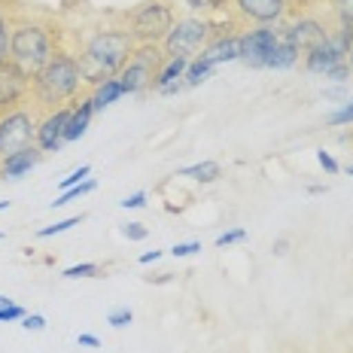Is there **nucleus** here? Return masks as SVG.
<instances>
[{
    "mask_svg": "<svg viewBox=\"0 0 353 353\" xmlns=\"http://www.w3.org/2000/svg\"><path fill=\"white\" fill-rule=\"evenodd\" d=\"M134 46L137 43L131 40L128 28L122 21V12H119L116 21H101V25L88 28V31H77V43L68 49L77 55L85 85L94 88L98 83H104V79L119 77V70L131 58Z\"/></svg>",
    "mask_w": 353,
    "mask_h": 353,
    "instance_id": "nucleus-1",
    "label": "nucleus"
},
{
    "mask_svg": "<svg viewBox=\"0 0 353 353\" xmlns=\"http://www.w3.org/2000/svg\"><path fill=\"white\" fill-rule=\"evenodd\" d=\"M64 49V31L52 16L40 12H12V34H10V61L34 77Z\"/></svg>",
    "mask_w": 353,
    "mask_h": 353,
    "instance_id": "nucleus-2",
    "label": "nucleus"
},
{
    "mask_svg": "<svg viewBox=\"0 0 353 353\" xmlns=\"http://www.w3.org/2000/svg\"><path fill=\"white\" fill-rule=\"evenodd\" d=\"M88 92L83 70H79L77 55L68 46L58 49L55 58L43 70H37L31 77V107L37 113H52V110L70 107Z\"/></svg>",
    "mask_w": 353,
    "mask_h": 353,
    "instance_id": "nucleus-3",
    "label": "nucleus"
},
{
    "mask_svg": "<svg viewBox=\"0 0 353 353\" xmlns=\"http://www.w3.org/2000/svg\"><path fill=\"white\" fill-rule=\"evenodd\" d=\"M122 21L137 46L143 43L161 46V40L176 21V0H141L128 12H122Z\"/></svg>",
    "mask_w": 353,
    "mask_h": 353,
    "instance_id": "nucleus-4",
    "label": "nucleus"
},
{
    "mask_svg": "<svg viewBox=\"0 0 353 353\" xmlns=\"http://www.w3.org/2000/svg\"><path fill=\"white\" fill-rule=\"evenodd\" d=\"M216 34V21L213 19H204V16H176L174 28L168 31V37L161 40V52L168 58H192L201 52L204 46L210 43V37Z\"/></svg>",
    "mask_w": 353,
    "mask_h": 353,
    "instance_id": "nucleus-5",
    "label": "nucleus"
},
{
    "mask_svg": "<svg viewBox=\"0 0 353 353\" xmlns=\"http://www.w3.org/2000/svg\"><path fill=\"white\" fill-rule=\"evenodd\" d=\"M37 125H40V113L31 107V101L0 113V159L34 146Z\"/></svg>",
    "mask_w": 353,
    "mask_h": 353,
    "instance_id": "nucleus-6",
    "label": "nucleus"
},
{
    "mask_svg": "<svg viewBox=\"0 0 353 353\" xmlns=\"http://www.w3.org/2000/svg\"><path fill=\"white\" fill-rule=\"evenodd\" d=\"M165 52L161 46H152V43H143V46H134L131 58L125 61V68L119 70V85L122 94H146L152 88V79H156V70L165 61Z\"/></svg>",
    "mask_w": 353,
    "mask_h": 353,
    "instance_id": "nucleus-7",
    "label": "nucleus"
},
{
    "mask_svg": "<svg viewBox=\"0 0 353 353\" xmlns=\"http://www.w3.org/2000/svg\"><path fill=\"white\" fill-rule=\"evenodd\" d=\"M290 16V0H229V19L244 28H281Z\"/></svg>",
    "mask_w": 353,
    "mask_h": 353,
    "instance_id": "nucleus-8",
    "label": "nucleus"
},
{
    "mask_svg": "<svg viewBox=\"0 0 353 353\" xmlns=\"http://www.w3.org/2000/svg\"><path fill=\"white\" fill-rule=\"evenodd\" d=\"M238 40H241L238 61L244 64V68L265 70L274 46L281 43V28H244V31L238 34Z\"/></svg>",
    "mask_w": 353,
    "mask_h": 353,
    "instance_id": "nucleus-9",
    "label": "nucleus"
},
{
    "mask_svg": "<svg viewBox=\"0 0 353 353\" xmlns=\"http://www.w3.org/2000/svg\"><path fill=\"white\" fill-rule=\"evenodd\" d=\"M28 98H31V73L10 58L0 61V113L28 104Z\"/></svg>",
    "mask_w": 353,
    "mask_h": 353,
    "instance_id": "nucleus-10",
    "label": "nucleus"
},
{
    "mask_svg": "<svg viewBox=\"0 0 353 353\" xmlns=\"http://www.w3.org/2000/svg\"><path fill=\"white\" fill-rule=\"evenodd\" d=\"M329 28H332V21H323L317 16H299L292 21H283V25H281V37L299 49V55H305L307 49H314L317 43L326 40Z\"/></svg>",
    "mask_w": 353,
    "mask_h": 353,
    "instance_id": "nucleus-11",
    "label": "nucleus"
},
{
    "mask_svg": "<svg viewBox=\"0 0 353 353\" xmlns=\"http://www.w3.org/2000/svg\"><path fill=\"white\" fill-rule=\"evenodd\" d=\"M70 110H73V104L40 116V125H37V141L34 143L40 146L43 152H61V146H64V128H68Z\"/></svg>",
    "mask_w": 353,
    "mask_h": 353,
    "instance_id": "nucleus-12",
    "label": "nucleus"
},
{
    "mask_svg": "<svg viewBox=\"0 0 353 353\" xmlns=\"http://www.w3.org/2000/svg\"><path fill=\"white\" fill-rule=\"evenodd\" d=\"M186 58H165L161 61V68L156 70V79H152V88L150 92H156V94H180L183 88V73H186Z\"/></svg>",
    "mask_w": 353,
    "mask_h": 353,
    "instance_id": "nucleus-13",
    "label": "nucleus"
},
{
    "mask_svg": "<svg viewBox=\"0 0 353 353\" xmlns=\"http://www.w3.org/2000/svg\"><path fill=\"white\" fill-rule=\"evenodd\" d=\"M43 156H46V152H43L37 143L28 146V150L12 152V156L0 159V176H3V180H19V176H25L28 171H34V168L43 161Z\"/></svg>",
    "mask_w": 353,
    "mask_h": 353,
    "instance_id": "nucleus-14",
    "label": "nucleus"
},
{
    "mask_svg": "<svg viewBox=\"0 0 353 353\" xmlns=\"http://www.w3.org/2000/svg\"><path fill=\"white\" fill-rule=\"evenodd\" d=\"M92 116H94V104H92V94H83V98L73 104L70 110V119H68V128H64V143H73L88 131L92 125Z\"/></svg>",
    "mask_w": 353,
    "mask_h": 353,
    "instance_id": "nucleus-15",
    "label": "nucleus"
},
{
    "mask_svg": "<svg viewBox=\"0 0 353 353\" xmlns=\"http://www.w3.org/2000/svg\"><path fill=\"white\" fill-rule=\"evenodd\" d=\"M88 94H92V104H94V113H101L104 107L110 104H116V101L122 98V85H119V79H104V83H98L94 88H88Z\"/></svg>",
    "mask_w": 353,
    "mask_h": 353,
    "instance_id": "nucleus-16",
    "label": "nucleus"
},
{
    "mask_svg": "<svg viewBox=\"0 0 353 353\" xmlns=\"http://www.w3.org/2000/svg\"><path fill=\"white\" fill-rule=\"evenodd\" d=\"M299 61H301L299 49L292 46V43H286L283 37H281V43L274 46V52H271V58H268V68H265V70H290V68H296Z\"/></svg>",
    "mask_w": 353,
    "mask_h": 353,
    "instance_id": "nucleus-17",
    "label": "nucleus"
},
{
    "mask_svg": "<svg viewBox=\"0 0 353 353\" xmlns=\"http://www.w3.org/2000/svg\"><path fill=\"white\" fill-rule=\"evenodd\" d=\"M180 6L189 16H204V19H219L229 12V0H180Z\"/></svg>",
    "mask_w": 353,
    "mask_h": 353,
    "instance_id": "nucleus-18",
    "label": "nucleus"
},
{
    "mask_svg": "<svg viewBox=\"0 0 353 353\" xmlns=\"http://www.w3.org/2000/svg\"><path fill=\"white\" fill-rule=\"evenodd\" d=\"M180 176H189L195 183H216L223 176V165L219 161H198V165H189L183 168Z\"/></svg>",
    "mask_w": 353,
    "mask_h": 353,
    "instance_id": "nucleus-19",
    "label": "nucleus"
},
{
    "mask_svg": "<svg viewBox=\"0 0 353 353\" xmlns=\"http://www.w3.org/2000/svg\"><path fill=\"white\" fill-rule=\"evenodd\" d=\"M210 77H213V68H208L201 58H192V61L186 64V73H183V85L195 88V85H201L204 79H210Z\"/></svg>",
    "mask_w": 353,
    "mask_h": 353,
    "instance_id": "nucleus-20",
    "label": "nucleus"
},
{
    "mask_svg": "<svg viewBox=\"0 0 353 353\" xmlns=\"http://www.w3.org/2000/svg\"><path fill=\"white\" fill-rule=\"evenodd\" d=\"M10 34H12V12L0 0V61L10 58Z\"/></svg>",
    "mask_w": 353,
    "mask_h": 353,
    "instance_id": "nucleus-21",
    "label": "nucleus"
},
{
    "mask_svg": "<svg viewBox=\"0 0 353 353\" xmlns=\"http://www.w3.org/2000/svg\"><path fill=\"white\" fill-rule=\"evenodd\" d=\"M329 21L332 25H353V0H329Z\"/></svg>",
    "mask_w": 353,
    "mask_h": 353,
    "instance_id": "nucleus-22",
    "label": "nucleus"
},
{
    "mask_svg": "<svg viewBox=\"0 0 353 353\" xmlns=\"http://www.w3.org/2000/svg\"><path fill=\"white\" fill-rule=\"evenodd\" d=\"M64 281H77V277H104V268L98 262H79V265H70V268L61 271Z\"/></svg>",
    "mask_w": 353,
    "mask_h": 353,
    "instance_id": "nucleus-23",
    "label": "nucleus"
},
{
    "mask_svg": "<svg viewBox=\"0 0 353 353\" xmlns=\"http://www.w3.org/2000/svg\"><path fill=\"white\" fill-rule=\"evenodd\" d=\"M94 186H98V183H94V180H83V183H79V186L64 189V192H61V195H58L55 201H52V210H55V208H64V204H70V201H77V198H83V195H88V192H94Z\"/></svg>",
    "mask_w": 353,
    "mask_h": 353,
    "instance_id": "nucleus-24",
    "label": "nucleus"
},
{
    "mask_svg": "<svg viewBox=\"0 0 353 353\" xmlns=\"http://www.w3.org/2000/svg\"><path fill=\"white\" fill-rule=\"evenodd\" d=\"M83 213H77V216H68V219H61V223H55V225H46V229H40L37 232V238H55V234H61V232H70L73 225H79L83 223Z\"/></svg>",
    "mask_w": 353,
    "mask_h": 353,
    "instance_id": "nucleus-25",
    "label": "nucleus"
},
{
    "mask_svg": "<svg viewBox=\"0 0 353 353\" xmlns=\"http://www.w3.org/2000/svg\"><path fill=\"white\" fill-rule=\"evenodd\" d=\"M131 320H134V311H131V307H113V311L107 314V323L113 329H125Z\"/></svg>",
    "mask_w": 353,
    "mask_h": 353,
    "instance_id": "nucleus-26",
    "label": "nucleus"
},
{
    "mask_svg": "<svg viewBox=\"0 0 353 353\" xmlns=\"http://www.w3.org/2000/svg\"><path fill=\"white\" fill-rule=\"evenodd\" d=\"M88 174H92V165H79L77 171H70V174L61 180V192H64V189L79 186V183H83V180H88Z\"/></svg>",
    "mask_w": 353,
    "mask_h": 353,
    "instance_id": "nucleus-27",
    "label": "nucleus"
},
{
    "mask_svg": "<svg viewBox=\"0 0 353 353\" xmlns=\"http://www.w3.org/2000/svg\"><path fill=\"white\" fill-rule=\"evenodd\" d=\"M119 232L125 241H146V234H150V229H146L143 223H125Z\"/></svg>",
    "mask_w": 353,
    "mask_h": 353,
    "instance_id": "nucleus-28",
    "label": "nucleus"
},
{
    "mask_svg": "<svg viewBox=\"0 0 353 353\" xmlns=\"http://www.w3.org/2000/svg\"><path fill=\"white\" fill-rule=\"evenodd\" d=\"M195 253H201V241H186V244H174L171 247L174 259H186V256H195Z\"/></svg>",
    "mask_w": 353,
    "mask_h": 353,
    "instance_id": "nucleus-29",
    "label": "nucleus"
},
{
    "mask_svg": "<svg viewBox=\"0 0 353 353\" xmlns=\"http://www.w3.org/2000/svg\"><path fill=\"white\" fill-rule=\"evenodd\" d=\"M241 241H247V232L244 229H229L223 232L216 238V247H229V244H241Z\"/></svg>",
    "mask_w": 353,
    "mask_h": 353,
    "instance_id": "nucleus-30",
    "label": "nucleus"
},
{
    "mask_svg": "<svg viewBox=\"0 0 353 353\" xmlns=\"http://www.w3.org/2000/svg\"><path fill=\"white\" fill-rule=\"evenodd\" d=\"M353 122V101L344 107H338L332 116H329V125H350Z\"/></svg>",
    "mask_w": 353,
    "mask_h": 353,
    "instance_id": "nucleus-31",
    "label": "nucleus"
},
{
    "mask_svg": "<svg viewBox=\"0 0 353 353\" xmlns=\"http://www.w3.org/2000/svg\"><path fill=\"white\" fill-rule=\"evenodd\" d=\"M28 311L21 305H10V307H0V323H16V320H25Z\"/></svg>",
    "mask_w": 353,
    "mask_h": 353,
    "instance_id": "nucleus-32",
    "label": "nucleus"
},
{
    "mask_svg": "<svg viewBox=\"0 0 353 353\" xmlns=\"http://www.w3.org/2000/svg\"><path fill=\"white\" fill-rule=\"evenodd\" d=\"M21 326H25L28 332H43V329H46V317H43V314H28V317L21 320Z\"/></svg>",
    "mask_w": 353,
    "mask_h": 353,
    "instance_id": "nucleus-33",
    "label": "nucleus"
},
{
    "mask_svg": "<svg viewBox=\"0 0 353 353\" xmlns=\"http://www.w3.org/2000/svg\"><path fill=\"white\" fill-rule=\"evenodd\" d=\"M317 161H320V168H323L326 174H338V171H341V165H338V161L329 156L326 150H317Z\"/></svg>",
    "mask_w": 353,
    "mask_h": 353,
    "instance_id": "nucleus-34",
    "label": "nucleus"
},
{
    "mask_svg": "<svg viewBox=\"0 0 353 353\" xmlns=\"http://www.w3.org/2000/svg\"><path fill=\"white\" fill-rule=\"evenodd\" d=\"M119 204H122L125 210H137V208H146V192H134V195L122 198Z\"/></svg>",
    "mask_w": 353,
    "mask_h": 353,
    "instance_id": "nucleus-35",
    "label": "nucleus"
},
{
    "mask_svg": "<svg viewBox=\"0 0 353 353\" xmlns=\"http://www.w3.org/2000/svg\"><path fill=\"white\" fill-rule=\"evenodd\" d=\"M77 341H79V347H101V338L92 332H79Z\"/></svg>",
    "mask_w": 353,
    "mask_h": 353,
    "instance_id": "nucleus-36",
    "label": "nucleus"
},
{
    "mask_svg": "<svg viewBox=\"0 0 353 353\" xmlns=\"http://www.w3.org/2000/svg\"><path fill=\"white\" fill-rule=\"evenodd\" d=\"M326 77H329V79H347V77H350V68H347V61H344V64H338V68H332V70L326 73Z\"/></svg>",
    "mask_w": 353,
    "mask_h": 353,
    "instance_id": "nucleus-37",
    "label": "nucleus"
},
{
    "mask_svg": "<svg viewBox=\"0 0 353 353\" xmlns=\"http://www.w3.org/2000/svg\"><path fill=\"white\" fill-rule=\"evenodd\" d=\"M271 253H274V256H286V253H290V238H277L274 247H271Z\"/></svg>",
    "mask_w": 353,
    "mask_h": 353,
    "instance_id": "nucleus-38",
    "label": "nucleus"
},
{
    "mask_svg": "<svg viewBox=\"0 0 353 353\" xmlns=\"http://www.w3.org/2000/svg\"><path fill=\"white\" fill-rule=\"evenodd\" d=\"M156 259H161V250H150V253L141 256V265H150V262H156Z\"/></svg>",
    "mask_w": 353,
    "mask_h": 353,
    "instance_id": "nucleus-39",
    "label": "nucleus"
},
{
    "mask_svg": "<svg viewBox=\"0 0 353 353\" xmlns=\"http://www.w3.org/2000/svg\"><path fill=\"white\" fill-rule=\"evenodd\" d=\"M326 98H347V88L344 85H338V88H329V92H323Z\"/></svg>",
    "mask_w": 353,
    "mask_h": 353,
    "instance_id": "nucleus-40",
    "label": "nucleus"
},
{
    "mask_svg": "<svg viewBox=\"0 0 353 353\" xmlns=\"http://www.w3.org/2000/svg\"><path fill=\"white\" fill-rule=\"evenodd\" d=\"M174 274H161V277H150V283H171Z\"/></svg>",
    "mask_w": 353,
    "mask_h": 353,
    "instance_id": "nucleus-41",
    "label": "nucleus"
},
{
    "mask_svg": "<svg viewBox=\"0 0 353 353\" xmlns=\"http://www.w3.org/2000/svg\"><path fill=\"white\" fill-rule=\"evenodd\" d=\"M326 192V186H307V195H323Z\"/></svg>",
    "mask_w": 353,
    "mask_h": 353,
    "instance_id": "nucleus-42",
    "label": "nucleus"
},
{
    "mask_svg": "<svg viewBox=\"0 0 353 353\" xmlns=\"http://www.w3.org/2000/svg\"><path fill=\"white\" fill-rule=\"evenodd\" d=\"M10 305H16V301L6 299V296H0V307H10Z\"/></svg>",
    "mask_w": 353,
    "mask_h": 353,
    "instance_id": "nucleus-43",
    "label": "nucleus"
},
{
    "mask_svg": "<svg viewBox=\"0 0 353 353\" xmlns=\"http://www.w3.org/2000/svg\"><path fill=\"white\" fill-rule=\"evenodd\" d=\"M347 68H350V73H353V49L347 52Z\"/></svg>",
    "mask_w": 353,
    "mask_h": 353,
    "instance_id": "nucleus-44",
    "label": "nucleus"
},
{
    "mask_svg": "<svg viewBox=\"0 0 353 353\" xmlns=\"http://www.w3.org/2000/svg\"><path fill=\"white\" fill-rule=\"evenodd\" d=\"M0 210H10V201H0Z\"/></svg>",
    "mask_w": 353,
    "mask_h": 353,
    "instance_id": "nucleus-45",
    "label": "nucleus"
},
{
    "mask_svg": "<svg viewBox=\"0 0 353 353\" xmlns=\"http://www.w3.org/2000/svg\"><path fill=\"white\" fill-rule=\"evenodd\" d=\"M344 171H347V176H353V165H347V168H344Z\"/></svg>",
    "mask_w": 353,
    "mask_h": 353,
    "instance_id": "nucleus-46",
    "label": "nucleus"
},
{
    "mask_svg": "<svg viewBox=\"0 0 353 353\" xmlns=\"http://www.w3.org/2000/svg\"><path fill=\"white\" fill-rule=\"evenodd\" d=\"M0 241H3V234H0Z\"/></svg>",
    "mask_w": 353,
    "mask_h": 353,
    "instance_id": "nucleus-47",
    "label": "nucleus"
},
{
    "mask_svg": "<svg viewBox=\"0 0 353 353\" xmlns=\"http://www.w3.org/2000/svg\"><path fill=\"white\" fill-rule=\"evenodd\" d=\"M0 180H3V176H0Z\"/></svg>",
    "mask_w": 353,
    "mask_h": 353,
    "instance_id": "nucleus-48",
    "label": "nucleus"
}]
</instances>
